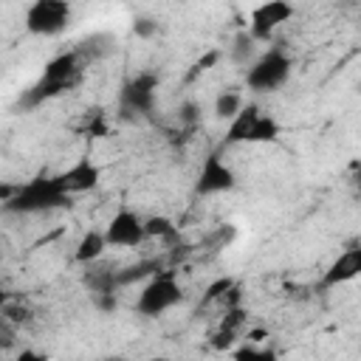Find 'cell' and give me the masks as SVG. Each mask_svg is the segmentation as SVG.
Wrapping results in <instances>:
<instances>
[{
	"instance_id": "cell-22",
	"label": "cell",
	"mask_w": 361,
	"mask_h": 361,
	"mask_svg": "<svg viewBox=\"0 0 361 361\" xmlns=\"http://www.w3.org/2000/svg\"><path fill=\"white\" fill-rule=\"evenodd\" d=\"M11 361H48V355H42L39 350H20Z\"/></svg>"
},
{
	"instance_id": "cell-12",
	"label": "cell",
	"mask_w": 361,
	"mask_h": 361,
	"mask_svg": "<svg viewBox=\"0 0 361 361\" xmlns=\"http://www.w3.org/2000/svg\"><path fill=\"white\" fill-rule=\"evenodd\" d=\"M361 274V248H344L322 274V288H338L344 282H353Z\"/></svg>"
},
{
	"instance_id": "cell-11",
	"label": "cell",
	"mask_w": 361,
	"mask_h": 361,
	"mask_svg": "<svg viewBox=\"0 0 361 361\" xmlns=\"http://www.w3.org/2000/svg\"><path fill=\"white\" fill-rule=\"evenodd\" d=\"M54 180H56V186H59L65 195L73 197V195H85V192L96 189L99 180H102V169H99L96 161H90L87 155H82V158H76L68 169L56 172Z\"/></svg>"
},
{
	"instance_id": "cell-4",
	"label": "cell",
	"mask_w": 361,
	"mask_h": 361,
	"mask_svg": "<svg viewBox=\"0 0 361 361\" xmlns=\"http://www.w3.org/2000/svg\"><path fill=\"white\" fill-rule=\"evenodd\" d=\"M293 71V56L282 45H271L245 68V87L254 93L279 90Z\"/></svg>"
},
{
	"instance_id": "cell-20",
	"label": "cell",
	"mask_w": 361,
	"mask_h": 361,
	"mask_svg": "<svg viewBox=\"0 0 361 361\" xmlns=\"http://www.w3.org/2000/svg\"><path fill=\"white\" fill-rule=\"evenodd\" d=\"M133 34L141 37V39H149V37L158 34V23L152 17H135L133 20Z\"/></svg>"
},
{
	"instance_id": "cell-6",
	"label": "cell",
	"mask_w": 361,
	"mask_h": 361,
	"mask_svg": "<svg viewBox=\"0 0 361 361\" xmlns=\"http://www.w3.org/2000/svg\"><path fill=\"white\" fill-rule=\"evenodd\" d=\"M158 96V76L152 71H141L130 76L118 90V113L127 121H141L155 110Z\"/></svg>"
},
{
	"instance_id": "cell-16",
	"label": "cell",
	"mask_w": 361,
	"mask_h": 361,
	"mask_svg": "<svg viewBox=\"0 0 361 361\" xmlns=\"http://www.w3.org/2000/svg\"><path fill=\"white\" fill-rule=\"evenodd\" d=\"M155 271H161V262H158V259H141V262H135V265L118 268V271H116V282H118V288H124V285H130V282L149 279Z\"/></svg>"
},
{
	"instance_id": "cell-8",
	"label": "cell",
	"mask_w": 361,
	"mask_h": 361,
	"mask_svg": "<svg viewBox=\"0 0 361 361\" xmlns=\"http://www.w3.org/2000/svg\"><path fill=\"white\" fill-rule=\"evenodd\" d=\"M102 234H104V243H107V248H138V245H144V240H147V228H144V217L138 214V212H133V209H118L110 220H107V226L102 228Z\"/></svg>"
},
{
	"instance_id": "cell-13",
	"label": "cell",
	"mask_w": 361,
	"mask_h": 361,
	"mask_svg": "<svg viewBox=\"0 0 361 361\" xmlns=\"http://www.w3.org/2000/svg\"><path fill=\"white\" fill-rule=\"evenodd\" d=\"M104 251H107L104 234H102L99 228H90V231H85V234L79 237L76 251H73V259H76L79 265H93V262H99V259H102V254H104Z\"/></svg>"
},
{
	"instance_id": "cell-19",
	"label": "cell",
	"mask_w": 361,
	"mask_h": 361,
	"mask_svg": "<svg viewBox=\"0 0 361 361\" xmlns=\"http://www.w3.org/2000/svg\"><path fill=\"white\" fill-rule=\"evenodd\" d=\"M231 288H234V282H231L228 276H220V279H214V282L206 288V293H203V299H200V307H206V305H212V302L223 299V296H226Z\"/></svg>"
},
{
	"instance_id": "cell-17",
	"label": "cell",
	"mask_w": 361,
	"mask_h": 361,
	"mask_svg": "<svg viewBox=\"0 0 361 361\" xmlns=\"http://www.w3.org/2000/svg\"><path fill=\"white\" fill-rule=\"evenodd\" d=\"M144 228H147V240L149 237H158V240H164V243H175L178 240V226L169 220V217H164V214H155V217H144Z\"/></svg>"
},
{
	"instance_id": "cell-7",
	"label": "cell",
	"mask_w": 361,
	"mask_h": 361,
	"mask_svg": "<svg viewBox=\"0 0 361 361\" xmlns=\"http://www.w3.org/2000/svg\"><path fill=\"white\" fill-rule=\"evenodd\" d=\"M73 8L65 0H34L25 8V31L34 37H59L71 25Z\"/></svg>"
},
{
	"instance_id": "cell-18",
	"label": "cell",
	"mask_w": 361,
	"mask_h": 361,
	"mask_svg": "<svg viewBox=\"0 0 361 361\" xmlns=\"http://www.w3.org/2000/svg\"><path fill=\"white\" fill-rule=\"evenodd\" d=\"M234 361H279V353L274 347H257V344H243L231 355Z\"/></svg>"
},
{
	"instance_id": "cell-15",
	"label": "cell",
	"mask_w": 361,
	"mask_h": 361,
	"mask_svg": "<svg viewBox=\"0 0 361 361\" xmlns=\"http://www.w3.org/2000/svg\"><path fill=\"white\" fill-rule=\"evenodd\" d=\"M243 96L234 90V87H228V90H220L217 96H214V118H220V121H231L240 110H243Z\"/></svg>"
},
{
	"instance_id": "cell-10",
	"label": "cell",
	"mask_w": 361,
	"mask_h": 361,
	"mask_svg": "<svg viewBox=\"0 0 361 361\" xmlns=\"http://www.w3.org/2000/svg\"><path fill=\"white\" fill-rule=\"evenodd\" d=\"M290 17H293V6L290 3H285V0H268V3H262V6H257L251 11V20H248V28L245 31L259 45V42H268L276 34V28L282 23H288Z\"/></svg>"
},
{
	"instance_id": "cell-2",
	"label": "cell",
	"mask_w": 361,
	"mask_h": 361,
	"mask_svg": "<svg viewBox=\"0 0 361 361\" xmlns=\"http://www.w3.org/2000/svg\"><path fill=\"white\" fill-rule=\"evenodd\" d=\"M82 76V59H79V51H65V54H56L45 68H42V76L20 96V107L31 110L37 104H42L45 99H54L65 90H71Z\"/></svg>"
},
{
	"instance_id": "cell-23",
	"label": "cell",
	"mask_w": 361,
	"mask_h": 361,
	"mask_svg": "<svg viewBox=\"0 0 361 361\" xmlns=\"http://www.w3.org/2000/svg\"><path fill=\"white\" fill-rule=\"evenodd\" d=\"M8 299H11V296H8V290H6V285L0 282V313H3V307L8 305Z\"/></svg>"
},
{
	"instance_id": "cell-21",
	"label": "cell",
	"mask_w": 361,
	"mask_h": 361,
	"mask_svg": "<svg viewBox=\"0 0 361 361\" xmlns=\"http://www.w3.org/2000/svg\"><path fill=\"white\" fill-rule=\"evenodd\" d=\"M178 118H180V124H197V104H195V102H186V104H180V110H178Z\"/></svg>"
},
{
	"instance_id": "cell-5",
	"label": "cell",
	"mask_w": 361,
	"mask_h": 361,
	"mask_svg": "<svg viewBox=\"0 0 361 361\" xmlns=\"http://www.w3.org/2000/svg\"><path fill=\"white\" fill-rule=\"evenodd\" d=\"M276 138L279 121L257 104H243V110L226 127V144H268Z\"/></svg>"
},
{
	"instance_id": "cell-9",
	"label": "cell",
	"mask_w": 361,
	"mask_h": 361,
	"mask_svg": "<svg viewBox=\"0 0 361 361\" xmlns=\"http://www.w3.org/2000/svg\"><path fill=\"white\" fill-rule=\"evenodd\" d=\"M237 186V175L234 169L217 155H206V161L200 164V172L195 178V195L197 197H212V195H223V192H231Z\"/></svg>"
},
{
	"instance_id": "cell-24",
	"label": "cell",
	"mask_w": 361,
	"mask_h": 361,
	"mask_svg": "<svg viewBox=\"0 0 361 361\" xmlns=\"http://www.w3.org/2000/svg\"><path fill=\"white\" fill-rule=\"evenodd\" d=\"M152 361H166V358H152Z\"/></svg>"
},
{
	"instance_id": "cell-1",
	"label": "cell",
	"mask_w": 361,
	"mask_h": 361,
	"mask_svg": "<svg viewBox=\"0 0 361 361\" xmlns=\"http://www.w3.org/2000/svg\"><path fill=\"white\" fill-rule=\"evenodd\" d=\"M65 206H71V195L56 186L54 175H37L25 183H17L11 186V195L0 200V209L8 214H42Z\"/></svg>"
},
{
	"instance_id": "cell-14",
	"label": "cell",
	"mask_w": 361,
	"mask_h": 361,
	"mask_svg": "<svg viewBox=\"0 0 361 361\" xmlns=\"http://www.w3.org/2000/svg\"><path fill=\"white\" fill-rule=\"evenodd\" d=\"M257 56H259L257 42L251 39V34H248V31H240V34L231 39V62H234V65H240V68H248Z\"/></svg>"
},
{
	"instance_id": "cell-3",
	"label": "cell",
	"mask_w": 361,
	"mask_h": 361,
	"mask_svg": "<svg viewBox=\"0 0 361 361\" xmlns=\"http://www.w3.org/2000/svg\"><path fill=\"white\" fill-rule=\"evenodd\" d=\"M180 302H183V285L178 282V274L172 268H161L149 279H144L135 299V313L144 319H158L172 307H178Z\"/></svg>"
}]
</instances>
